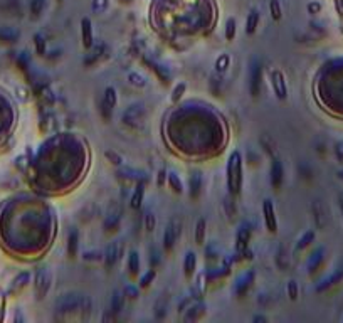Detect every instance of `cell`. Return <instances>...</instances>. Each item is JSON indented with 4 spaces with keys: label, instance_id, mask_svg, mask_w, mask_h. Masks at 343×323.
Here are the masks:
<instances>
[{
    "label": "cell",
    "instance_id": "cell-35",
    "mask_svg": "<svg viewBox=\"0 0 343 323\" xmlns=\"http://www.w3.org/2000/svg\"><path fill=\"white\" fill-rule=\"evenodd\" d=\"M155 278H157V269H153L152 268V269H148L147 273L140 278V288H148Z\"/></svg>",
    "mask_w": 343,
    "mask_h": 323
},
{
    "label": "cell",
    "instance_id": "cell-37",
    "mask_svg": "<svg viewBox=\"0 0 343 323\" xmlns=\"http://www.w3.org/2000/svg\"><path fill=\"white\" fill-rule=\"evenodd\" d=\"M269 12H271V17H273L274 21H279V19H281L283 12H281V3H279V0H271Z\"/></svg>",
    "mask_w": 343,
    "mask_h": 323
},
{
    "label": "cell",
    "instance_id": "cell-32",
    "mask_svg": "<svg viewBox=\"0 0 343 323\" xmlns=\"http://www.w3.org/2000/svg\"><path fill=\"white\" fill-rule=\"evenodd\" d=\"M103 101L106 105H109L111 108H114L118 103V93L116 89L113 88V86H108V88L105 89V94H103Z\"/></svg>",
    "mask_w": 343,
    "mask_h": 323
},
{
    "label": "cell",
    "instance_id": "cell-44",
    "mask_svg": "<svg viewBox=\"0 0 343 323\" xmlns=\"http://www.w3.org/2000/svg\"><path fill=\"white\" fill-rule=\"evenodd\" d=\"M276 265L281 269H286V249L285 247H279L278 253H276Z\"/></svg>",
    "mask_w": 343,
    "mask_h": 323
},
{
    "label": "cell",
    "instance_id": "cell-11",
    "mask_svg": "<svg viewBox=\"0 0 343 323\" xmlns=\"http://www.w3.org/2000/svg\"><path fill=\"white\" fill-rule=\"evenodd\" d=\"M285 182V167H283V162L278 157H273L271 162V185H273L274 190H279Z\"/></svg>",
    "mask_w": 343,
    "mask_h": 323
},
{
    "label": "cell",
    "instance_id": "cell-42",
    "mask_svg": "<svg viewBox=\"0 0 343 323\" xmlns=\"http://www.w3.org/2000/svg\"><path fill=\"white\" fill-rule=\"evenodd\" d=\"M313 241V232L308 231V232H305V234L299 238V241L296 244V249H303V247H306L308 244Z\"/></svg>",
    "mask_w": 343,
    "mask_h": 323
},
{
    "label": "cell",
    "instance_id": "cell-31",
    "mask_svg": "<svg viewBox=\"0 0 343 323\" xmlns=\"http://www.w3.org/2000/svg\"><path fill=\"white\" fill-rule=\"evenodd\" d=\"M128 82L132 86H135V88H145V86L148 84L147 80H145V78L141 76L140 73H136V71H132V73H128Z\"/></svg>",
    "mask_w": 343,
    "mask_h": 323
},
{
    "label": "cell",
    "instance_id": "cell-39",
    "mask_svg": "<svg viewBox=\"0 0 343 323\" xmlns=\"http://www.w3.org/2000/svg\"><path fill=\"white\" fill-rule=\"evenodd\" d=\"M123 295L128 300H136V298L140 296V290H138L135 285H126L123 290Z\"/></svg>",
    "mask_w": 343,
    "mask_h": 323
},
{
    "label": "cell",
    "instance_id": "cell-2",
    "mask_svg": "<svg viewBox=\"0 0 343 323\" xmlns=\"http://www.w3.org/2000/svg\"><path fill=\"white\" fill-rule=\"evenodd\" d=\"M242 187V155L236 150L229 155L227 160V190L229 195L236 197L240 194Z\"/></svg>",
    "mask_w": 343,
    "mask_h": 323
},
{
    "label": "cell",
    "instance_id": "cell-28",
    "mask_svg": "<svg viewBox=\"0 0 343 323\" xmlns=\"http://www.w3.org/2000/svg\"><path fill=\"white\" fill-rule=\"evenodd\" d=\"M125 306V295L121 291H113V296H111V306L109 310L114 313V315H120L121 310Z\"/></svg>",
    "mask_w": 343,
    "mask_h": 323
},
{
    "label": "cell",
    "instance_id": "cell-29",
    "mask_svg": "<svg viewBox=\"0 0 343 323\" xmlns=\"http://www.w3.org/2000/svg\"><path fill=\"white\" fill-rule=\"evenodd\" d=\"M258 26H259V12L254 9L249 12V15H247V19H246V32L249 35L254 34Z\"/></svg>",
    "mask_w": 343,
    "mask_h": 323
},
{
    "label": "cell",
    "instance_id": "cell-1",
    "mask_svg": "<svg viewBox=\"0 0 343 323\" xmlns=\"http://www.w3.org/2000/svg\"><path fill=\"white\" fill-rule=\"evenodd\" d=\"M323 93H325V100L328 98V105L332 106V109L343 115V61H338L328 78H325Z\"/></svg>",
    "mask_w": 343,
    "mask_h": 323
},
{
    "label": "cell",
    "instance_id": "cell-34",
    "mask_svg": "<svg viewBox=\"0 0 343 323\" xmlns=\"http://www.w3.org/2000/svg\"><path fill=\"white\" fill-rule=\"evenodd\" d=\"M185 91H187V84H185V82H179V84L173 88V91L170 94V101H172V103H177V101L182 100Z\"/></svg>",
    "mask_w": 343,
    "mask_h": 323
},
{
    "label": "cell",
    "instance_id": "cell-9",
    "mask_svg": "<svg viewBox=\"0 0 343 323\" xmlns=\"http://www.w3.org/2000/svg\"><path fill=\"white\" fill-rule=\"evenodd\" d=\"M256 279V271L254 269H247L246 273H242L240 276L236 279L234 283V288H232V291H234L236 296H244V295L249 291V288L252 286V283H254Z\"/></svg>",
    "mask_w": 343,
    "mask_h": 323
},
{
    "label": "cell",
    "instance_id": "cell-41",
    "mask_svg": "<svg viewBox=\"0 0 343 323\" xmlns=\"http://www.w3.org/2000/svg\"><path fill=\"white\" fill-rule=\"evenodd\" d=\"M105 155H106V159L111 162L113 165H116V167H123V159H121V155H118L116 152L108 150V152L105 153Z\"/></svg>",
    "mask_w": 343,
    "mask_h": 323
},
{
    "label": "cell",
    "instance_id": "cell-17",
    "mask_svg": "<svg viewBox=\"0 0 343 323\" xmlns=\"http://www.w3.org/2000/svg\"><path fill=\"white\" fill-rule=\"evenodd\" d=\"M200 190H202V172L194 170L188 180V194H190L192 200H197L200 197Z\"/></svg>",
    "mask_w": 343,
    "mask_h": 323
},
{
    "label": "cell",
    "instance_id": "cell-47",
    "mask_svg": "<svg viewBox=\"0 0 343 323\" xmlns=\"http://www.w3.org/2000/svg\"><path fill=\"white\" fill-rule=\"evenodd\" d=\"M165 313H167V301H165V300L157 301V305H155V317L161 320V318L165 317Z\"/></svg>",
    "mask_w": 343,
    "mask_h": 323
},
{
    "label": "cell",
    "instance_id": "cell-54",
    "mask_svg": "<svg viewBox=\"0 0 343 323\" xmlns=\"http://www.w3.org/2000/svg\"><path fill=\"white\" fill-rule=\"evenodd\" d=\"M318 254H320V251H317V253L313 254V258L310 259V263H308V268H310L311 273H313V271H315V266L318 265Z\"/></svg>",
    "mask_w": 343,
    "mask_h": 323
},
{
    "label": "cell",
    "instance_id": "cell-51",
    "mask_svg": "<svg viewBox=\"0 0 343 323\" xmlns=\"http://www.w3.org/2000/svg\"><path fill=\"white\" fill-rule=\"evenodd\" d=\"M108 7V0H93V10L103 12Z\"/></svg>",
    "mask_w": 343,
    "mask_h": 323
},
{
    "label": "cell",
    "instance_id": "cell-16",
    "mask_svg": "<svg viewBox=\"0 0 343 323\" xmlns=\"http://www.w3.org/2000/svg\"><path fill=\"white\" fill-rule=\"evenodd\" d=\"M143 62L147 66H150V69L157 74V78H158V80L163 82L165 86L170 84V82H172V73L168 71V68H165V66L158 64V62L152 61V59H143Z\"/></svg>",
    "mask_w": 343,
    "mask_h": 323
},
{
    "label": "cell",
    "instance_id": "cell-26",
    "mask_svg": "<svg viewBox=\"0 0 343 323\" xmlns=\"http://www.w3.org/2000/svg\"><path fill=\"white\" fill-rule=\"evenodd\" d=\"M140 254L136 253V251H130L128 254V274L132 278H135L138 273H140Z\"/></svg>",
    "mask_w": 343,
    "mask_h": 323
},
{
    "label": "cell",
    "instance_id": "cell-36",
    "mask_svg": "<svg viewBox=\"0 0 343 323\" xmlns=\"http://www.w3.org/2000/svg\"><path fill=\"white\" fill-rule=\"evenodd\" d=\"M261 145H263V148L267 152V155L273 159V157H276V145H274V141L269 138V136H261Z\"/></svg>",
    "mask_w": 343,
    "mask_h": 323
},
{
    "label": "cell",
    "instance_id": "cell-20",
    "mask_svg": "<svg viewBox=\"0 0 343 323\" xmlns=\"http://www.w3.org/2000/svg\"><path fill=\"white\" fill-rule=\"evenodd\" d=\"M120 222H121V211H109L108 215L105 217L103 227L106 232H114L120 227Z\"/></svg>",
    "mask_w": 343,
    "mask_h": 323
},
{
    "label": "cell",
    "instance_id": "cell-12",
    "mask_svg": "<svg viewBox=\"0 0 343 323\" xmlns=\"http://www.w3.org/2000/svg\"><path fill=\"white\" fill-rule=\"evenodd\" d=\"M179 234H180V229L177 224L170 222L167 227H165V232H163V249L165 253H172L173 247L177 244V239H179Z\"/></svg>",
    "mask_w": 343,
    "mask_h": 323
},
{
    "label": "cell",
    "instance_id": "cell-58",
    "mask_svg": "<svg viewBox=\"0 0 343 323\" xmlns=\"http://www.w3.org/2000/svg\"><path fill=\"white\" fill-rule=\"evenodd\" d=\"M0 312H2V301H0Z\"/></svg>",
    "mask_w": 343,
    "mask_h": 323
},
{
    "label": "cell",
    "instance_id": "cell-33",
    "mask_svg": "<svg viewBox=\"0 0 343 323\" xmlns=\"http://www.w3.org/2000/svg\"><path fill=\"white\" fill-rule=\"evenodd\" d=\"M143 226H145V229H147L148 232H152L153 229H155L157 217H155V214H153L152 209H148V211L145 212V215H143Z\"/></svg>",
    "mask_w": 343,
    "mask_h": 323
},
{
    "label": "cell",
    "instance_id": "cell-56",
    "mask_svg": "<svg viewBox=\"0 0 343 323\" xmlns=\"http://www.w3.org/2000/svg\"><path fill=\"white\" fill-rule=\"evenodd\" d=\"M190 298H192V296H187V298H184V300L180 301V305H179V310H180V312H184V306L187 308V305H188V301H190Z\"/></svg>",
    "mask_w": 343,
    "mask_h": 323
},
{
    "label": "cell",
    "instance_id": "cell-49",
    "mask_svg": "<svg viewBox=\"0 0 343 323\" xmlns=\"http://www.w3.org/2000/svg\"><path fill=\"white\" fill-rule=\"evenodd\" d=\"M35 49H37V53L41 54V56H44V53H46V41L41 37V35H35Z\"/></svg>",
    "mask_w": 343,
    "mask_h": 323
},
{
    "label": "cell",
    "instance_id": "cell-21",
    "mask_svg": "<svg viewBox=\"0 0 343 323\" xmlns=\"http://www.w3.org/2000/svg\"><path fill=\"white\" fill-rule=\"evenodd\" d=\"M68 256L71 259H74L78 256V251H79V232L78 229H71L69 234H68Z\"/></svg>",
    "mask_w": 343,
    "mask_h": 323
},
{
    "label": "cell",
    "instance_id": "cell-38",
    "mask_svg": "<svg viewBox=\"0 0 343 323\" xmlns=\"http://www.w3.org/2000/svg\"><path fill=\"white\" fill-rule=\"evenodd\" d=\"M160 263H161V253L155 246H152L150 247V265H152V268H157L160 266Z\"/></svg>",
    "mask_w": 343,
    "mask_h": 323
},
{
    "label": "cell",
    "instance_id": "cell-40",
    "mask_svg": "<svg viewBox=\"0 0 343 323\" xmlns=\"http://www.w3.org/2000/svg\"><path fill=\"white\" fill-rule=\"evenodd\" d=\"M286 293H288V296H290V300H296V298H298V283L294 281V279L288 281Z\"/></svg>",
    "mask_w": 343,
    "mask_h": 323
},
{
    "label": "cell",
    "instance_id": "cell-23",
    "mask_svg": "<svg viewBox=\"0 0 343 323\" xmlns=\"http://www.w3.org/2000/svg\"><path fill=\"white\" fill-rule=\"evenodd\" d=\"M143 199H145V182H136L135 190H133L132 197H130V207L138 211L141 207V204H143Z\"/></svg>",
    "mask_w": 343,
    "mask_h": 323
},
{
    "label": "cell",
    "instance_id": "cell-8",
    "mask_svg": "<svg viewBox=\"0 0 343 323\" xmlns=\"http://www.w3.org/2000/svg\"><path fill=\"white\" fill-rule=\"evenodd\" d=\"M271 80V86H273V91L276 94L278 100H286L288 96V84H286V78L285 73L281 69H273L269 74Z\"/></svg>",
    "mask_w": 343,
    "mask_h": 323
},
{
    "label": "cell",
    "instance_id": "cell-50",
    "mask_svg": "<svg viewBox=\"0 0 343 323\" xmlns=\"http://www.w3.org/2000/svg\"><path fill=\"white\" fill-rule=\"evenodd\" d=\"M206 254H207V259H215L217 258V244L215 242H211L207 246V249H206Z\"/></svg>",
    "mask_w": 343,
    "mask_h": 323
},
{
    "label": "cell",
    "instance_id": "cell-43",
    "mask_svg": "<svg viewBox=\"0 0 343 323\" xmlns=\"http://www.w3.org/2000/svg\"><path fill=\"white\" fill-rule=\"evenodd\" d=\"M100 111H101V116H103L105 121H109L113 116V108L109 105H106L105 101H101L100 103Z\"/></svg>",
    "mask_w": 343,
    "mask_h": 323
},
{
    "label": "cell",
    "instance_id": "cell-4",
    "mask_svg": "<svg viewBox=\"0 0 343 323\" xmlns=\"http://www.w3.org/2000/svg\"><path fill=\"white\" fill-rule=\"evenodd\" d=\"M145 118H147V109L141 103L130 105L123 113V123L130 128H138L145 123Z\"/></svg>",
    "mask_w": 343,
    "mask_h": 323
},
{
    "label": "cell",
    "instance_id": "cell-7",
    "mask_svg": "<svg viewBox=\"0 0 343 323\" xmlns=\"http://www.w3.org/2000/svg\"><path fill=\"white\" fill-rule=\"evenodd\" d=\"M51 286H53V274L46 268H41L37 276H35V298L42 300L49 293Z\"/></svg>",
    "mask_w": 343,
    "mask_h": 323
},
{
    "label": "cell",
    "instance_id": "cell-52",
    "mask_svg": "<svg viewBox=\"0 0 343 323\" xmlns=\"http://www.w3.org/2000/svg\"><path fill=\"white\" fill-rule=\"evenodd\" d=\"M44 3H46V0H34L32 2V12L35 15L41 14L42 9H44Z\"/></svg>",
    "mask_w": 343,
    "mask_h": 323
},
{
    "label": "cell",
    "instance_id": "cell-27",
    "mask_svg": "<svg viewBox=\"0 0 343 323\" xmlns=\"http://www.w3.org/2000/svg\"><path fill=\"white\" fill-rule=\"evenodd\" d=\"M197 268V254L194 253V251H188L187 254H185L184 258V273L185 276H192L194 274Z\"/></svg>",
    "mask_w": 343,
    "mask_h": 323
},
{
    "label": "cell",
    "instance_id": "cell-45",
    "mask_svg": "<svg viewBox=\"0 0 343 323\" xmlns=\"http://www.w3.org/2000/svg\"><path fill=\"white\" fill-rule=\"evenodd\" d=\"M236 35V21L234 19H229L226 22V39L227 41H232Z\"/></svg>",
    "mask_w": 343,
    "mask_h": 323
},
{
    "label": "cell",
    "instance_id": "cell-18",
    "mask_svg": "<svg viewBox=\"0 0 343 323\" xmlns=\"http://www.w3.org/2000/svg\"><path fill=\"white\" fill-rule=\"evenodd\" d=\"M207 312V306L206 303L199 301V303H194L192 306H188L187 310H185V315H184V320L185 322H197L200 320V318L206 315Z\"/></svg>",
    "mask_w": 343,
    "mask_h": 323
},
{
    "label": "cell",
    "instance_id": "cell-3",
    "mask_svg": "<svg viewBox=\"0 0 343 323\" xmlns=\"http://www.w3.org/2000/svg\"><path fill=\"white\" fill-rule=\"evenodd\" d=\"M88 295H81L76 291H69V293H62L56 301V310L59 315H73L81 313L82 305L86 301Z\"/></svg>",
    "mask_w": 343,
    "mask_h": 323
},
{
    "label": "cell",
    "instance_id": "cell-5",
    "mask_svg": "<svg viewBox=\"0 0 343 323\" xmlns=\"http://www.w3.org/2000/svg\"><path fill=\"white\" fill-rule=\"evenodd\" d=\"M12 121H14V116H12L10 103L3 94H0V145L5 141L7 135H9Z\"/></svg>",
    "mask_w": 343,
    "mask_h": 323
},
{
    "label": "cell",
    "instance_id": "cell-15",
    "mask_svg": "<svg viewBox=\"0 0 343 323\" xmlns=\"http://www.w3.org/2000/svg\"><path fill=\"white\" fill-rule=\"evenodd\" d=\"M252 236V227L247 222L240 224L237 232H236V249H247Z\"/></svg>",
    "mask_w": 343,
    "mask_h": 323
},
{
    "label": "cell",
    "instance_id": "cell-10",
    "mask_svg": "<svg viewBox=\"0 0 343 323\" xmlns=\"http://www.w3.org/2000/svg\"><path fill=\"white\" fill-rule=\"evenodd\" d=\"M263 217H264V224H266L267 231L269 232L278 231V217H276L274 204L271 199H266L263 202Z\"/></svg>",
    "mask_w": 343,
    "mask_h": 323
},
{
    "label": "cell",
    "instance_id": "cell-25",
    "mask_svg": "<svg viewBox=\"0 0 343 323\" xmlns=\"http://www.w3.org/2000/svg\"><path fill=\"white\" fill-rule=\"evenodd\" d=\"M167 182H168V187H170L175 194H184V182L177 172H173V170L167 172Z\"/></svg>",
    "mask_w": 343,
    "mask_h": 323
},
{
    "label": "cell",
    "instance_id": "cell-46",
    "mask_svg": "<svg viewBox=\"0 0 343 323\" xmlns=\"http://www.w3.org/2000/svg\"><path fill=\"white\" fill-rule=\"evenodd\" d=\"M224 209H226V214L229 219H234L236 215V204L232 199H226L224 200Z\"/></svg>",
    "mask_w": 343,
    "mask_h": 323
},
{
    "label": "cell",
    "instance_id": "cell-19",
    "mask_svg": "<svg viewBox=\"0 0 343 323\" xmlns=\"http://www.w3.org/2000/svg\"><path fill=\"white\" fill-rule=\"evenodd\" d=\"M81 35L84 47L86 49H91L94 46V34H93V24L89 19H82L81 21Z\"/></svg>",
    "mask_w": 343,
    "mask_h": 323
},
{
    "label": "cell",
    "instance_id": "cell-24",
    "mask_svg": "<svg viewBox=\"0 0 343 323\" xmlns=\"http://www.w3.org/2000/svg\"><path fill=\"white\" fill-rule=\"evenodd\" d=\"M206 234H207V224H206V219L200 217V219L195 222V229H194V239H195V244H200V246H202V244L206 242Z\"/></svg>",
    "mask_w": 343,
    "mask_h": 323
},
{
    "label": "cell",
    "instance_id": "cell-22",
    "mask_svg": "<svg viewBox=\"0 0 343 323\" xmlns=\"http://www.w3.org/2000/svg\"><path fill=\"white\" fill-rule=\"evenodd\" d=\"M105 53H106V46L105 44H98V46H93L91 51H89V54L84 57V66H93L96 64L100 59L105 57Z\"/></svg>",
    "mask_w": 343,
    "mask_h": 323
},
{
    "label": "cell",
    "instance_id": "cell-14",
    "mask_svg": "<svg viewBox=\"0 0 343 323\" xmlns=\"http://www.w3.org/2000/svg\"><path fill=\"white\" fill-rule=\"evenodd\" d=\"M121 253H123V246H121L118 241H113L105 251V265L108 268H113L118 261H120Z\"/></svg>",
    "mask_w": 343,
    "mask_h": 323
},
{
    "label": "cell",
    "instance_id": "cell-55",
    "mask_svg": "<svg viewBox=\"0 0 343 323\" xmlns=\"http://www.w3.org/2000/svg\"><path fill=\"white\" fill-rule=\"evenodd\" d=\"M252 322L254 323H267V318L261 317V315H256V317H252Z\"/></svg>",
    "mask_w": 343,
    "mask_h": 323
},
{
    "label": "cell",
    "instance_id": "cell-13",
    "mask_svg": "<svg viewBox=\"0 0 343 323\" xmlns=\"http://www.w3.org/2000/svg\"><path fill=\"white\" fill-rule=\"evenodd\" d=\"M116 177L121 180H126V182H148V175L145 172L135 170V168H128V167H121L120 170L116 172Z\"/></svg>",
    "mask_w": 343,
    "mask_h": 323
},
{
    "label": "cell",
    "instance_id": "cell-57",
    "mask_svg": "<svg viewBox=\"0 0 343 323\" xmlns=\"http://www.w3.org/2000/svg\"><path fill=\"white\" fill-rule=\"evenodd\" d=\"M123 2H125V3H128V2H132V0H123Z\"/></svg>",
    "mask_w": 343,
    "mask_h": 323
},
{
    "label": "cell",
    "instance_id": "cell-48",
    "mask_svg": "<svg viewBox=\"0 0 343 323\" xmlns=\"http://www.w3.org/2000/svg\"><path fill=\"white\" fill-rule=\"evenodd\" d=\"M84 259L86 261H101V259H105V253H101V251H86L84 253Z\"/></svg>",
    "mask_w": 343,
    "mask_h": 323
},
{
    "label": "cell",
    "instance_id": "cell-30",
    "mask_svg": "<svg viewBox=\"0 0 343 323\" xmlns=\"http://www.w3.org/2000/svg\"><path fill=\"white\" fill-rule=\"evenodd\" d=\"M229 66H231V56H229V54H220V56L215 59V73L226 74Z\"/></svg>",
    "mask_w": 343,
    "mask_h": 323
},
{
    "label": "cell",
    "instance_id": "cell-6",
    "mask_svg": "<svg viewBox=\"0 0 343 323\" xmlns=\"http://www.w3.org/2000/svg\"><path fill=\"white\" fill-rule=\"evenodd\" d=\"M263 66L259 59L251 61L249 66V93L252 98H258L261 93V84H263Z\"/></svg>",
    "mask_w": 343,
    "mask_h": 323
},
{
    "label": "cell",
    "instance_id": "cell-53",
    "mask_svg": "<svg viewBox=\"0 0 343 323\" xmlns=\"http://www.w3.org/2000/svg\"><path fill=\"white\" fill-rule=\"evenodd\" d=\"M167 182V170L165 168H160L158 170V175H157V184L158 185H163Z\"/></svg>",
    "mask_w": 343,
    "mask_h": 323
}]
</instances>
